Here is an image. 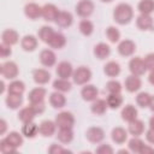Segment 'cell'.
<instances>
[{"mask_svg":"<svg viewBox=\"0 0 154 154\" xmlns=\"http://www.w3.org/2000/svg\"><path fill=\"white\" fill-rule=\"evenodd\" d=\"M132 8L130 5L128 4H119L116 8H114V20L119 24H126L131 20L132 18Z\"/></svg>","mask_w":154,"mask_h":154,"instance_id":"1","label":"cell"},{"mask_svg":"<svg viewBox=\"0 0 154 154\" xmlns=\"http://www.w3.org/2000/svg\"><path fill=\"white\" fill-rule=\"evenodd\" d=\"M73 116L69 112H61L55 118V124L59 129H71L73 125Z\"/></svg>","mask_w":154,"mask_h":154,"instance_id":"2","label":"cell"},{"mask_svg":"<svg viewBox=\"0 0 154 154\" xmlns=\"http://www.w3.org/2000/svg\"><path fill=\"white\" fill-rule=\"evenodd\" d=\"M91 77V72L89 69L84 67V66H81L78 67L75 72H73V81L75 83L77 84H84L87 83Z\"/></svg>","mask_w":154,"mask_h":154,"instance_id":"3","label":"cell"},{"mask_svg":"<svg viewBox=\"0 0 154 154\" xmlns=\"http://www.w3.org/2000/svg\"><path fill=\"white\" fill-rule=\"evenodd\" d=\"M94 10V4L90 0H82L76 6V12L81 17H88Z\"/></svg>","mask_w":154,"mask_h":154,"instance_id":"4","label":"cell"},{"mask_svg":"<svg viewBox=\"0 0 154 154\" xmlns=\"http://www.w3.org/2000/svg\"><path fill=\"white\" fill-rule=\"evenodd\" d=\"M129 67H130V71L132 72V75H135V76H141L147 70V67L144 65V61L141 58H134V59H131V61L129 64Z\"/></svg>","mask_w":154,"mask_h":154,"instance_id":"5","label":"cell"},{"mask_svg":"<svg viewBox=\"0 0 154 154\" xmlns=\"http://www.w3.org/2000/svg\"><path fill=\"white\" fill-rule=\"evenodd\" d=\"M1 73L5 78H14L18 75V67L13 61H7L1 65Z\"/></svg>","mask_w":154,"mask_h":154,"instance_id":"6","label":"cell"},{"mask_svg":"<svg viewBox=\"0 0 154 154\" xmlns=\"http://www.w3.org/2000/svg\"><path fill=\"white\" fill-rule=\"evenodd\" d=\"M103 137H105L103 130L97 126H93L87 131V138L93 143H99L100 141L103 140Z\"/></svg>","mask_w":154,"mask_h":154,"instance_id":"7","label":"cell"},{"mask_svg":"<svg viewBox=\"0 0 154 154\" xmlns=\"http://www.w3.org/2000/svg\"><path fill=\"white\" fill-rule=\"evenodd\" d=\"M58 14H59L58 8L54 5H52V4H47V5H45L42 7V17L46 20H48V22L55 20L57 17H58Z\"/></svg>","mask_w":154,"mask_h":154,"instance_id":"8","label":"cell"},{"mask_svg":"<svg viewBox=\"0 0 154 154\" xmlns=\"http://www.w3.org/2000/svg\"><path fill=\"white\" fill-rule=\"evenodd\" d=\"M135 49H136L135 43H134L132 41H130V40H124V41H122V42L119 43V46H118V52H119L122 55H124V57L131 55V54L135 52Z\"/></svg>","mask_w":154,"mask_h":154,"instance_id":"9","label":"cell"},{"mask_svg":"<svg viewBox=\"0 0 154 154\" xmlns=\"http://www.w3.org/2000/svg\"><path fill=\"white\" fill-rule=\"evenodd\" d=\"M46 96V90L43 88H35L29 93V101L31 105L43 102V99Z\"/></svg>","mask_w":154,"mask_h":154,"instance_id":"10","label":"cell"},{"mask_svg":"<svg viewBox=\"0 0 154 154\" xmlns=\"http://www.w3.org/2000/svg\"><path fill=\"white\" fill-rule=\"evenodd\" d=\"M57 75L60 77V78H65L67 79L71 75H72V66L70 63L67 61H61L58 64V67H57Z\"/></svg>","mask_w":154,"mask_h":154,"instance_id":"11","label":"cell"},{"mask_svg":"<svg viewBox=\"0 0 154 154\" xmlns=\"http://www.w3.org/2000/svg\"><path fill=\"white\" fill-rule=\"evenodd\" d=\"M137 26L141 30H150L154 26L153 18L149 14H141L137 17Z\"/></svg>","mask_w":154,"mask_h":154,"instance_id":"12","label":"cell"},{"mask_svg":"<svg viewBox=\"0 0 154 154\" xmlns=\"http://www.w3.org/2000/svg\"><path fill=\"white\" fill-rule=\"evenodd\" d=\"M24 12L26 14V17L31 18V19H35V18H38L40 16H42V8L37 5V4H28L24 8Z\"/></svg>","mask_w":154,"mask_h":154,"instance_id":"13","label":"cell"},{"mask_svg":"<svg viewBox=\"0 0 154 154\" xmlns=\"http://www.w3.org/2000/svg\"><path fill=\"white\" fill-rule=\"evenodd\" d=\"M55 125H57V124H54V123L51 122V120H45V122L41 123V125H40V128H38V131H40L41 135L49 137V136H52V135L54 134V131H55Z\"/></svg>","mask_w":154,"mask_h":154,"instance_id":"14","label":"cell"},{"mask_svg":"<svg viewBox=\"0 0 154 154\" xmlns=\"http://www.w3.org/2000/svg\"><path fill=\"white\" fill-rule=\"evenodd\" d=\"M55 23L59 26H61V28L70 26L71 23H72V16H71V13L65 12V11L64 12H59V14H58V17L55 19Z\"/></svg>","mask_w":154,"mask_h":154,"instance_id":"15","label":"cell"},{"mask_svg":"<svg viewBox=\"0 0 154 154\" xmlns=\"http://www.w3.org/2000/svg\"><path fill=\"white\" fill-rule=\"evenodd\" d=\"M17 41H18V34H17V31H14L12 29H7V30H5L2 32V43L11 46V45L17 43Z\"/></svg>","mask_w":154,"mask_h":154,"instance_id":"16","label":"cell"},{"mask_svg":"<svg viewBox=\"0 0 154 154\" xmlns=\"http://www.w3.org/2000/svg\"><path fill=\"white\" fill-rule=\"evenodd\" d=\"M40 60L45 66H52L55 63V54L49 49H45L40 54Z\"/></svg>","mask_w":154,"mask_h":154,"instance_id":"17","label":"cell"},{"mask_svg":"<svg viewBox=\"0 0 154 154\" xmlns=\"http://www.w3.org/2000/svg\"><path fill=\"white\" fill-rule=\"evenodd\" d=\"M140 87H141V81H140V78H138L137 76L131 75V76H129V77L125 79V88H126L129 91L134 93V91L138 90Z\"/></svg>","mask_w":154,"mask_h":154,"instance_id":"18","label":"cell"},{"mask_svg":"<svg viewBox=\"0 0 154 154\" xmlns=\"http://www.w3.org/2000/svg\"><path fill=\"white\" fill-rule=\"evenodd\" d=\"M136 117H137V109H136L134 106L126 105V106L123 108V111H122V118H123L124 120H126V122L130 123V122L135 120Z\"/></svg>","mask_w":154,"mask_h":154,"instance_id":"19","label":"cell"},{"mask_svg":"<svg viewBox=\"0 0 154 154\" xmlns=\"http://www.w3.org/2000/svg\"><path fill=\"white\" fill-rule=\"evenodd\" d=\"M35 114H36V112H35L34 107L30 106V107H25V108H23V109L19 112L18 117H19V119H20L23 123H30V122H32Z\"/></svg>","mask_w":154,"mask_h":154,"instance_id":"20","label":"cell"},{"mask_svg":"<svg viewBox=\"0 0 154 154\" xmlns=\"http://www.w3.org/2000/svg\"><path fill=\"white\" fill-rule=\"evenodd\" d=\"M51 78V75L48 71L46 70H42V69H38V70H35L34 71V81L38 84H45L49 81Z\"/></svg>","mask_w":154,"mask_h":154,"instance_id":"21","label":"cell"},{"mask_svg":"<svg viewBox=\"0 0 154 154\" xmlns=\"http://www.w3.org/2000/svg\"><path fill=\"white\" fill-rule=\"evenodd\" d=\"M82 96L85 101H91L97 96V89L94 85H85L82 89Z\"/></svg>","mask_w":154,"mask_h":154,"instance_id":"22","label":"cell"},{"mask_svg":"<svg viewBox=\"0 0 154 154\" xmlns=\"http://www.w3.org/2000/svg\"><path fill=\"white\" fill-rule=\"evenodd\" d=\"M109 47L106 43H99L95 46L94 48V54L99 58V59H105L109 55Z\"/></svg>","mask_w":154,"mask_h":154,"instance_id":"23","label":"cell"},{"mask_svg":"<svg viewBox=\"0 0 154 154\" xmlns=\"http://www.w3.org/2000/svg\"><path fill=\"white\" fill-rule=\"evenodd\" d=\"M126 137H128V134H126V131L123 129V128H116V129H113V131H112V140L116 142V143H124L125 142V140H126Z\"/></svg>","mask_w":154,"mask_h":154,"instance_id":"24","label":"cell"},{"mask_svg":"<svg viewBox=\"0 0 154 154\" xmlns=\"http://www.w3.org/2000/svg\"><path fill=\"white\" fill-rule=\"evenodd\" d=\"M54 30L51 28V26H42L41 29H40V31H38V36H40V38L43 41V42H46V43H49V41L52 40V37L54 36Z\"/></svg>","mask_w":154,"mask_h":154,"instance_id":"25","label":"cell"},{"mask_svg":"<svg viewBox=\"0 0 154 154\" xmlns=\"http://www.w3.org/2000/svg\"><path fill=\"white\" fill-rule=\"evenodd\" d=\"M37 46V41L32 35H26L22 40V47L25 51H34Z\"/></svg>","mask_w":154,"mask_h":154,"instance_id":"26","label":"cell"},{"mask_svg":"<svg viewBox=\"0 0 154 154\" xmlns=\"http://www.w3.org/2000/svg\"><path fill=\"white\" fill-rule=\"evenodd\" d=\"M65 96L63 95V94H60V93H53L52 95H51V97H49V102H51V105L53 106V107H55V108H60V107H63L64 105H65Z\"/></svg>","mask_w":154,"mask_h":154,"instance_id":"27","label":"cell"},{"mask_svg":"<svg viewBox=\"0 0 154 154\" xmlns=\"http://www.w3.org/2000/svg\"><path fill=\"white\" fill-rule=\"evenodd\" d=\"M138 10L142 14H149L154 11V0H141Z\"/></svg>","mask_w":154,"mask_h":154,"instance_id":"28","label":"cell"},{"mask_svg":"<svg viewBox=\"0 0 154 154\" xmlns=\"http://www.w3.org/2000/svg\"><path fill=\"white\" fill-rule=\"evenodd\" d=\"M143 129H144V125H143V123H142L141 120L135 119V120L130 122L129 131H130L134 136H138V135H141V134L143 132Z\"/></svg>","mask_w":154,"mask_h":154,"instance_id":"29","label":"cell"},{"mask_svg":"<svg viewBox=\"0 0 154 154\" xmlns=\"http://www.w3.org/2000/svg\"><path fill=\"white\" fill-rule=\"evenodd\" d=\"M119 72H120V67H119L118 63H116V61H109V63H107V64L105 65V73H106L107 76L114 77V76H117Z\"/></svg>","mask_w":154,"mask_h":154,"instance_id":"30","label":"cell"},{"mask_svg":"<svg viewBox=\"0 0 154 154\" xmlns=\"http://www.w3.org/2000/svg\"><path fill=\"white\" fill-rule=\"evenodd\" d=\"M53 88L59 90V91H69L71 89V83L65 78H59V79L54 81Z\"/></svg>","mask_w":154,"mask_h":154,"instance_id":"31","label":"cell"},{"mask_svg":"<svg viewBox=\"0 0 154 154\" xmlns=\"http://www.w3.org/2000/svg\"><path fill=\"white\" fill-rule=\"evenodd\" d=\"M25 87L24 83L20 81H14L8 85V94H16V95H22L24 91Z\"/></svg>","mask_w":154,"mask_h":154,"instance_id":"32","label":"cell"},{"mask_svg":"<svg viewBox=\"0 0 154 154\" xmlns=\"http://www.w3.org/2000/svg\"><path fill=\"white\" fill-rule=\"evenodd\" d=\"M22 96L20 95H16V94H8V96L6 97V103L10 108H17L22 105Z\"/></svg>","mask_w":154,"mask_h":154,"instance_id":"33","label":"cell"},{"mask_svg":"<svg viewBox=\"0 0 154 154\" xmlns=\"http://www.w3.org/2000/svg\"><path fill=\"white\" fill-rule=\"evenodd\" d=\"M37 131H38L37 125L34 124V123H31V122L30 123H24V126L22 129L23 135H25L26 137H34L37 134Z\"/></svg>","mask_w":154,"mask_h":154,"instance_id":"34","label":"cell"},{"mask_svg":"<svg viewBox=\"0 0 154 154\" xmlns=\"http://www.w3.org/2000/svg\"><path fill=\"white\" fill-rule=\"evenodd\" d=\"M65 43H66L65 37H64L61 34L55 32V34H54V36L52 37V40L49 41V43H48V45H49L51 47H53V48H61Z\"/></svg>","mask_w":154,"mask_h":154,"instance_id":"35","label":"cell"},{"mask_svg":"<svg viewBox=\"0 0 154 154\" xmlns=\"http://www.w3.org/2000/svg\"><path fill=\"white\" fill-rule=\"evenodd\" d=\"M106 102H107V106H109L111 108H118L122 105L123 99L119 94H109Z\"/></svg>","mask_w":154,"mask_h":154,"instance_id":"36","label":"cell"},{"mask_svg":"<svg viewBox=\"0 0 154 154\" xmlns=\"http://www.w3.org/2000/svg\"><path fill=\"white\" fill-rule=\"evenodd\" d=\"M5 140H6L11 146H13L14 148L19 147V146L23 143V138H22V136H20L19 134H17V132H10Z\"/></svg>","mask_w":154,"mask_h":154,"instance_id":"37","label":"cell"},{"mask_svg":"<svg viewBox=\"0 0 154 154\" xmlns=\"http://www.w3.org/2000/svg\"><path fill=\"white\" fill-rule=\"evenodd\" d=\"M107 107V102L105 100H96L93 105H91V111L95 114H103Z\"/></svg>","mask_w":154,"mask_h":154,"instance_id":"38","label":"cell"},{"mask_svg":"<svg viewBox=\"0 0 154 154\" xmlns=\"http://www.w3.org/2000/svg\"><path fill=\"white\" fill-rule=\"evenodd\" d=\"M72 137H73V134H72L71 129H60V131L58 132V140L63 143L71 142Z\"/></svg>","mask_w":154,"mask_h":154,"instance_id":"39","label":"cell"},{"mask_svg":"<svg viewBox=\"0 0 154 154\" xmlns=\"http://www.w3.org/2000/svg\"><path fill=\"white\" fill-rule=\"evenodd\" d=\"M150 100H152V96L147 93H140L136 97V101L137 103L141 106V107H147L150 105Z\"/></svg>","mask_w":154,"mask_h":154,"instance_id":"40","label":"cell"},{"mask_svg":"<svg viewBox=\"0 0 154 154\" xmlns=\"http://www.w3.org/2000/svg\"><path fill=\"white\" fill-rule=\"evenodd\" d=\"M93 24H91V22L90 20H87V19H84V20H82L81 23H79V30H81V32L83 34V35H90L91 32H93Z\"/></svg>","mask_w":154,"mask_h":154,"instance_id":"41","label":"cell"},{"mask_svg":"<svg viewBox=\"0 0 154 154\" xmlns=\"http://www.w3.org/2000/svg\"><path fill=\"white\" fill-rule=\"evenodd\" d=\"M143 146H144V144H143V142H142L140 138H132V140H130V142H129V148H130L132 152H135V153H141Z\"/></svg>","mask_w":154,"mask_h":154,"instance_id":"42","label":"cell"},{"mask_svg":"<svg viewBox=\"0 0 154 154\" xmlns=\"http://www.w3.org/2000/svg\"><path fill=\"white\" fill-rule=\"evenodd\" d=\"M106 35H107V37L109 38L111 42H117V41L119 40V37H120V34H119L118 29H116L114 26H109V28H107Z\"/></svg>","mask_w":154,"mask_h":154,"instance_id":"43","label":"cell"},{"mask_svg":"<svg viewBox=\"0 0 154 154\" xmlns=\"http://www.w3.org/2000/svg\"><path fill=\"white\" fill-rule=\"evenodd\" d=\"M107 90L111 93V94H119L122 87H120V83L117 82V81H109L107 83Z\"/></svg>","mask_w":154,"mask_h":154,"instance_id":"44","label":"cell"},{"mask_svg":"<svg viewBox=\"0 0 154 154\" xmlns=\"http://www.w3.org/2000/svg\"><path fill=\"white\" fill-rule=\"evenodd\" d=\"M0 150L4 153V154H10V153H13L16 152V148L13 146H11L6 140H2L0 142Z\"/></svg>","mask_w":154,"mask_h":154,"instance_id":"45","label":"cell"},{"mask_svg":"<svg viewBox=\"0 0 154 154\" xmlns=\"http://www.w3.org/2000/svg\"><path fill=\"white\" fill-rule=\"evenodd\" d=\"M143 61H144V65H146L147 69H149V70H154V53L148 54V55L144 58Z\"/></svg>","mask_w":154,"mask_h":154,"instance_id":"46","label":"cell"},{"mask_svg":"<svg viewBox=\"0 0 154 154\" xmlns=\"http://www.w3.org/2000/svg\"><path fill=\"white\" fill-rule=\"evenodd\" d=\"M96 153H99V154H111V153H113V149L107 144H101L96 149Z\"/></svg>","mask_w":154,"mask_h":154,"instance_id":"47","label":"cell"},{"mask_svg":"<svg viewBox=\"0 0 154 154\" xmlns=\"http://www.w3.org/2000/svg\"><path fill=\"white\" fill-rule=\"evenodd\" d=\"M10 54H11L10 46H8V45H5V43L0 45V55H1L2 58H6V57L10 55Z\"/></svg>","mask_w":154,"mask_h":154,"instance_id":"48","label":"cell"},{"mask_svg":"<svg viewBox=\"0 0 154 154\" xmlns=\"http://www.w3.org/2000/svg\"><path fill=\"white\" fill-rule=\"evenodd\" d=\"M66 150L65 149H63L61 147H59V146H57V144H53L51 148H49V153H52V154H54V153H65Z\"/></svg>","mask_w":154,"mask_h":154,"instance_id":"49","label":"cell"},{"mask_svg":"<svg viewBox=\"0 0 154 154\" xmlns=\"http://www.w3.org/2000/svg\"><path fill=\"white\" fill-rule=\"evenodd\" d=\"M31 106L34 107V109H35L36 113H41V112H43V109H45V105H43V102L35 103V105H31Z\"/></svg>","mask_w":154,"mask_h":154,"instance_id":"50","label":"cell"},{"mask_svg":"<svg viewBox=\"0 0 154 154\" xmlns=\"http://www.w3.org/2000/svg\"><path fill=\"white\" fill-rule=\"evenodd\" d=\"M147 140L150 142V143H153L154 144V129H149L148 131H147Z\"/></svg>","mask_w":154,"mask_h":154,"instance_id":"51","label":"cell"},{"mask_svg":"<svg viewBox=\"0 0 154 154\" xmlns=\"http://www.w3.org/2000/svg\"><path fill=\"white\" fill-rule=\"evenodd\" d=\"M142 154H147V153H154V148H149L147 146H143L142 147V150H141Z\"/></svg>","mask_w":154,"mask_h":154,"instance_id":"52","label":"cell"},{"mask_svg":"<svg viewBox=\"0 0 154 154\" xmlns=\"http://www.w3.org/2000/svg\"><path fill=\"white\" fill-rule=\"evenodd\" d=\"M0 125H1V130H0V134H4V132H5V130H6V122H5L4 119H1V122H0Z\"/></svg>","mask_w":154,"mask_h":154,"instance_id":"53","label":"cell"},{"mask_svg":"<svg viewBox=\"0 0 154 154\" xmlns=\"http://www.w3.org/2000/svg\"><path fill=\"white\" fill-rule=\"evenodd\" d=\"M149 82H150L152 84H154V70H152V72H150V75H149Z\"/></svg>","mask_w":154,"mask_h":154,"instance_id":"54","label":"cell"},{"mask_svg":"<svg viewBox=\"0 0 154 154\" xmlns=\"http://www.w3.org/2000/svg\"><path fill=\"white\" fill-rule=\"evenodd\" d=\"M149 125H150V129H154V117L150 118V120H149Z\"/></svg>","mask_w":154,"mask_h":154,"instance_id":"55","label":"cell"},{"mask_svg":"<svg viewBox=\"0 0 154 154\" xmlns=\"http://www.w3.org/2000/svg\"><path fill=\"white\" fill-rule=\"evenodd\" d=\"M150 108H152V111H154V96H152V100H150Z\"/></svg>","mask_w":154,"mask_h":154,"instance_id":"56","label":"cell"},{"mask_svg":"<svg viewBox=\"0 0 154 154\" xmlns=\"http://www.w3.org/2000/svg\"><path fill=\"white\" fill-rule=\"evenodd\" d=\"M101 1H103V2H109V1H112V0H101Z\"/></svg>","mask_w":154,"mask_h":154,"instance_id":"57","label":"cell"}]
</instances>
